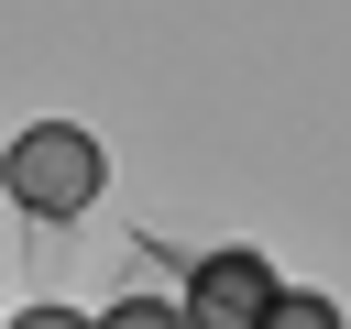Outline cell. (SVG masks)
<instances>
[{
  "label": "cell",
  "instance_id": "cell-4",
  "mask_svg": "<svg viewBox=\"0 0 351 329\" xmlns=\"http://www.w3.org/2000/svg\"><path fill=\"white\" fill-rule=\"evenodd\" d=\"M88 329H186V318H176L165 296H121V307H99Z\"/></svg>",
  "mask_w": 351,
  "mask_h": 329
},
{
  "label": "cell",
  "instance_id": "cell-2",
  "mask_svg": "<svg viewBox=\"0 0 351 329\" xmlns=\"http://www.w3.org/2000/svg\"><path fill=\"white\" fill-rule=\"evenodd\" d=\"M274 285H285V274H274L252 241H219V252H197V263H186L176 318H186V329H252V318L274 307Z\"/></svg>",
  "mask_w": 351,
  "mask_h": 329
},
{
  "label": "cell",
  "instance_id": "cell-5",
  "mask_svg": "<svg viewBox=\"0 0 351 329\" xmlns=\"http://www.w3.org/2000/svg\"><path fill=\"white\" fill-rule=\"evenodd\" d=\"M0 329H88L77 307H22V318H0Z\"/></svg>",
  "mask_w": 351,
  "mask_h": 329
},
{
  "label": "cell",
  "instance_id": "cell-1",
  "mask_svg": "<svg viewBox=\"0 0 351 329\" xmlns=\"http://www.w3.org/2000/svg\"><path fill=\"white\" fill-rule=\"evenodd\" d=\"M99 186H110V154H99L88 121H33V132L0 154V197L33 208V219H77Z\"/></svg>",
  "mask_w": 351,
  "mask_h": 329
},
{
  "label": "cell",
  "instance_id": "cell-3",
  "mask_svg": "<svg viewBox=\"0 0 351 329\" xmlns=\"http://www.w3.org/2000/svg\"><path fill=\"white\" fill-rule=\"evenodd\" d=\"M252 329H340V307H329V296H307V285H274V307H263Z\"/></svg>",
  "mask_w": 351,
  "mask_h": 329
}]
</instances>
